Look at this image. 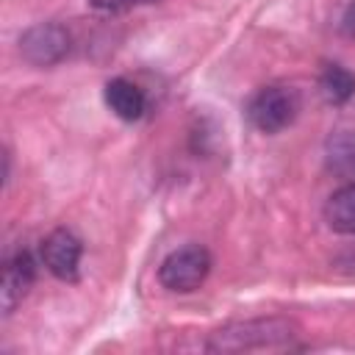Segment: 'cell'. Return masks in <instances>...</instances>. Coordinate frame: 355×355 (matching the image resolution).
<instances>
[{"mask_svg":"<svg viewBox=\"0 0 355 355\" xmlns=\"http://www.w3.org/2000/svg\"><path fill=\"white\" fill-rule=\"evenodd\" d=\"M19 53L33 67H53L69 53V33L58 22L31 25L19 36Z\"/></svg>","mask_w":355,"mask_h":355,"instance_id":"cell-4","label":"cell"},{"mask_svg":"<svg viewBox=\"0 0 355 355\" xmlns=\"http://www.w3.org/2000/svg\"><path fill=\"white\" fill-rule=\"evenodd\" d=\"M80 255H83V244L80 239L67 230L58 227L53 230L44 241H42V263L47 266L50 275H55L58 280H78L80 272Z\"/></svg>","mask_w":355,"mask_h":355,"instance_id":"cell-5","label":"cell"},{"mask_svg":"<svg viewBox=\"0 0 355 355\" xmlns=\"http://www.w3.org/2000/svg\"><path fill=\"white\" fill-rule=\"evenodd\" d=\"M300 114V94L291 86H263L252 94L247 105L250 122L261 133H280L288 128Z\"/></svg>","mask_w":355,"mask_h":355,"instance_id":"cell-3","label":"cell"},{"mask_svg":"<svg viewBox=\"0 0 355 355\" xmlns=\"http://www.w3.org/2000/svg\"><path fill=\"white\" fill-rule=\"evenodd\" d=\"M208 272H211V252L202 244H186V247L172 250L161 261L158 280L169 291L189 294V291H194L205 283Z\"/></svg>","mask_w":355,"mask_h":355,"instance_id":"cell-2","label":"cell"},{"mask_svg":"<svg viewBox=\"0 0 355 355\" xmlns=\"http://www.w3.org/2000/svg\"><path fill=\"white\" fill-rule=\"evenodd\" d=\"M341 31L347 36H355V0H349L347 8H344V14H341Z\"/></svg>","mask_w":355,"mask_h":355,"instance_id":"cell-11","label":"cell"},{"mask_svg":"<svg viewBox=\"0 0 355 355\" xmlns=\"http://www.w3.org/2000/svg\"><path fill=\"white\" fill-rule=\"evenodd\" d=\"M324 222L330 230L355 236V183H344L324 202Z\"/></svg>","mask_w":355,"mask_h":355,"instance_id":"cell-8","label":"cell"},{"mask_svg":"<svg viewBox=\"0 0 355 355\" xmlns=\"http://www.w3.org/2000/svg\"><path fill=\"white\" fill-rule=\"evenodd\" d=\"M319 92L327 103L341 105L355 94V75L341 64H327L319 75Z\"/></svg>","mask_w":355,"mask_h":355,"instance_id":"cell-10","label":"cell"},{"mask_svg":"<svg viewBox=\"0 0 355 355\" xmlns=\"http://www.w3.org/2000/svg\"><path fill=\"white\" fill-rule=\"evenodd\" d=\"M294 336V327L286 319H247L219 327L208 349L214 352H247V349H277L286 347Z\"/></svg>","mask_w":355,"mask_h":355,"instance_id":"cell-1","label":"cell"},{"mask_svg":"<svg viewBox=\"0 0 355 355\" xmlns=\"http://www.w3.org/2000/svg\"><path fill=\"white\" fill-rule=\"evenodd\" d=\"M136 3H153V0H108V3H100L105 8H128V6H136Z\"/></svg>","mask_w":355,"mask_h":355,"instance_id":"cell-12","label":"cell"},{"mask_svg":"<svg viewBox=\"0 0 355 355\" xmlns=\"http://www.w3.org/2000/svg\"><path fill=\"white\" fill-rule=\"evenodd\" d=\"M33 280H36V261L31 258V252H25V250L14 252L3 266V286H0L6 316L14 313V308L28 297Z\"/></svg>","mask_w":355,"mask_h":355,"instance_id":"cell-6","label":"cell"},{"mask_svg":"<svg viewBox=\"0 0 355 355\" xmlns=\"http://www.w3.org/2000/svg\"><path fill=\"white\" fill-rule=\"evenodd\" d=\"M327 166L347 183H355V133L338 130L327 139Z\"/></svg>","mask_w":355,"mask_h":355,"instance_id":"cell-9","label":"cell"},{"mask_svg":"<svg viewBox=\"0 0 355 355\" xmlns=\"http://www.w3.org/2000/svg\"><path fill=\"white\" fill-rule=\"evenodd\" d=\"M103 97H105V105H108L119 119H125V122H136V119H141V114L147 111V97H144V92H141L133 80H128V78H111V80L105 83Z\"/></svg>","mask_w":355,"mask_h":355,"instance_id":"cell-7","label":"cell"}]
</instances>
